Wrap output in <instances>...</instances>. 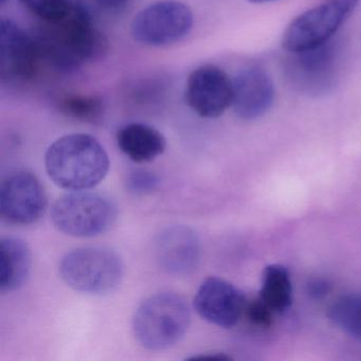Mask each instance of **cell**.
<instances>
[{"mask_svg": "<svg viewBox=\"0 0 361 361\" xmlns=\"http://www.w3.org/2000/svg\"><path fill=\"white\" fill-rule=\"evenodd\" d=\"M50 179L67 191H87L106 177L109 158L94 137L71 134L54 141L45 155Z\"/></svg>", "mask_w": 361, "mask_h": 361, "instance_id": "cell-1", "label": "cell"}, {"mask_svg": "<svg viewBox=\"0 0 361 361\" xmlns=\"http://www.w3.org/2000/svg\"><path fill=\"white\" fill-rule=\"evenodd\" d=\"M39 37L47 64L62 71H73L87 61L96 60L106 50V39L94 26L86 8L73 5L71 13L45 24Z\"/></svg>", "mask_w": 361, "mask_h": 361, "instance_id": "cell-2", "label": "cell"}, {"mask_svg": "<svg viewBox=\"0 0 361 361\" xmlns=\"http://www.w3.org/2000/svg\"><path fill=\"white\" fill-rule=\"evenodd\" d=\"M191 312L176 293H156L141 303L133 320L135 338L149 350H162L178 343L189 329Z\"/></svg>", "mask_w": 361, "mask_h": 361, "instance_id": "cell-3", "label": "cell"}, {"mask_svg": "<svg viewBox=\"0 0 361 361\" xmlns=\"http://www.w3.org/2000/svg\"><path fill=\"white\" fill-rule=\"evenodd\" d=\"M123 264L117 253L106 248L86 247L67 253L60 274L67 286L87 295L115 290L123 279Z\"/></svg>", "mask_w": 361, "mask_h": 361, "instance_id": "cell-4", "label": "cell"}, {"mask_svg": "<svg viewBox=\"0 0 361 361\" xmlns=\"http://www.w3.org/2000/svg\"><path fill=\"white\" fill-rule=\"evenodd\" d=\"M50 215L54 227L62 233L73 238H94L113 227L118 210L106 196L78 191L59 198Z\"/></svg>", "mask_w": 361, "mask_h": 361, "instance_id": "cell-5", "label": "cell"}, {"mask_svg": "<svg viewBox=\"0 0 361 361\" xmlns=\"http://www.w3.org/2000/svg\"><path fill=\"white\" fill-rule=\"evenodd\" d=\"M358 3L359 0H323L316 7L300 14L283 35V49L295 54L331 41Z\"/></svg>", "mask_w": 361, "mask_h": 361, "instance_id": "cell-6", "label": "cell"}, {"mask_svg": "<svg viewBox=\"0 0 361 361\" xmlns=\"http://www.w3.org/2000/svg\"><path fill=\"white\" fill-rule=\"evenodd\" d=\"M193 13L187 5L176 0H164L139 12L130 29L138 43L161 47L187 37L193 28Z\"/></svg>", "mask_w": 361, "mask_h": 361, "instance_id": "cell-7", "label": "cell"}, {"mask_svg": "<svg viewBox=\"0 0 361 361\" xmlns=\"http://www.w3.org/2000/svg\"><path fill=\"white\" fill-rule=\"evenodd\" d=\"M286 75L298 92L322 96L333 90L339 75V46L334 41L305 51L290 54Z\"/></svg>", "mask_w": 361, "mask_h": 361, "instance_id": "cell-8", "label": "cell"}, {"mask_svg": "<svg viewBox=\"0 0 361 361\" xmlns=\"http://www.w3.org/2000/svg\"><path fill=\"white\" fill-rule=\"evenodd\" d=\"M0 61L1 77L9 82L31 81L47 64L39 37L8 20L0 27Z\"/></svg>", "mask_w": 361, "mask_h": 361, "instance_id": "cell-9", "label": "cell"}, {"mask_svg": "<svg viewBox=\"0 0 361 361\" xmlns=\"http://www.w3.org/2000/svg\"><path fill=\"white\" fill-rule=\"evenodd\" d=\"M48 208L41 181L28 171H16L0 187V213L7 223L28 226L37 223Z\"/></svg>", "mask_w": 361, "mask_h": 361, "instance_id": "cell-10", "label": "cell"}, {"mask_svg": "<svg viewBox=\"0 0 361 361\" xmlns=\"http://www.w3.org/2000/svg\"><path fill=\"white\" fill-rule=\"evenodd\" d=\"M185 99L188 106L200 117H219L232 106L233 81L219 67L204 65L190 75Z\"/></svg>", "mask_w": 361, "mask_h": 361, "instance_id": "cell-11", "label": "cell"}, {"mask_svg": "<svg viewBox=\"0 0 361 361\" xmlns=\"http://www.w3.org/2000/svg\"><path fill=\"white\" fill-rule=\"evenodd\" d=\"M193 305L207 322L223 329H232L246 310L247 301L244 293L233 284L224 279L210 276L196 291Z\"/></svg>", "mask_w": 361, "mask_h": 361, "instance_id": "cell-12", "label": "cell"}, {"mask_svg": "<svg viewBox=\"0 0 361 361\" xmlns=\"http://www.w3.org/2000/svg\"><path fill=\"white\" fill-rule=\"evenodd\" d=\"M155 255L158 265L166 274L177 278L190 276L200 264V238L187 226H172L156 238Z\"/></svg>", "mask_w": 361, "mask_h": 361, "instance_id": "cell-13", "label": "cell"}, {"mask_svg": "<svg viewBox=\"0 0 361 361\" xmlns=\"http://www.w3.org/2000/svg\"><path fill=\"white\" fill-rule=\"evenodd\" d=\"M274 94V81L265 69H244L233 81L234 114L243 120L259 119L271 109Z\"/></svg>", "mask_w": 361, "mask_h": 361, "instance_id": "cell-14", "label": "cell"}, {"mask_svg": "<svg viewBox=\"0 0 361 361\" xmlns=\"http://www.w3.org/2000/svg\"><path fill=\"white\" fill-rule=\"evenodd\" d=\"M116 138L120 151L136 164L153 161L166 149L164 135L149 124H126L118 130Z\"/></svg>", "mask_w": 361, "mask_h": 361, "instance_id": "cell-15", "label": "cell"}, {"mask_svg": "<svg viewBox=\"0 0 361 361\" xmlns=\"http://www.w3.org/2000/svg\"><path fill=\"white\" fill-rule=\"evenodd\" d=\"M32 255L25 240L6 238L0 243V290L3 293H13L30 276Z\"/></svg>", "mask_w": 361, "mask_h": 361, "instance_id": "cell-16", "label": "cell"}, {"mask_svg": "<svg viewBox=\"0 0 361 361\" xmlns=\"http://www.w3.org/2000/svg\"><path fill=\"white\" fill-rule=\"evenodd\" d=\"M259 298L276 314H283L290 307L293 303V284L286 267L279 264L265 267Z\"/></svg>", "mask_w": 361, "mask_h": 361, "instance_id": "cell-17", "label": "cell"}, {"mask_svg": "<svg viewBox=\"0 0 361 361\" xmlns=\"http://www.w3.org/2000/svg\"><path fill=\"white\" fill-rule=\"evenodd\" d=\"M58 106L67 117L86 123H99L104 115L103 101L90 94H65L58 101Z\"/></svg>", "mask_w": 361, "mask_h": 361, "instance_id": "cell-18", "label": "cell"}, {"mask_svg": "<svg viewBox=\"0 0 361 361\" xmlns=\"http://www.w3.org/2000/svg\"><path fill=\"white\" fill-rule=\"evenodd\" d=\"M329 316L344 333L361 340V295L339 298L329 308Z\"/></svg>", "mask_w": 361, "mask_h": 361, "instance_id": "cell-19", "label": "cell"}, {"mask_svg": "<svg viewBox=\"0 0 361 361\" xmlns=\"http://www.w3.org/2000/svg\"><path fill=\"white\" fill-rule=\"evenodd\" d=\"M22 5L44 24H51L66 18L73 10V0H20Z\"/></svg>", "mask_w": 361, "mask_h": 361, "instance_id": "cell-20", "label": "cell"}, {"mask_svg": "<svg viewBox=\"0 0 361 361\" xmlns=\"http://www.w3.org/2000/svg\"><path fill=\"white\" fill-rule=\"evenodd\" d=\"M159 185L157 175L147 170H134L128 175L126 188L130 193L147 195L155 191Z\"/></svg>", "mask_w": 361, "mask_h": 361, "instance_id": "cell-21", "label": "cell"}, {"mask_svg": "<svg viewBox=\"0 0 361 361\" xmlns=\"http://www.w3.org/2000/svg\"><path fill=\"white\" fill-rule=\"evenodd\" d=\"M245 312L253 324L262 327H268L271 325L274 312L261 298L259 297L247 304Z\"/></svg>", "mask_w": 361, "mask_h": 361, "instance_id": "cell-22", "label": "cell"}, {"mask_svg": "<svg viewBox=\"0 0 361 361\" xmlns=\"http://www.w3.org/2000/svg\"><path fill=\"white\" fill-rule=\"evenodd\" d=\"M331 286L327 281L323 279H314L307 285V293L314 299H322L326 297L331 291Z\"/></svg>", "mask_w": 361, "mask_h": 361, "instance_id": "cell-23", "label": "cell"}, {"mask_svg": "<svg viewBox=\"0 0 361 361\" xmlns=\"http://www.w3.org/2000/svg\"><path fill=\"white\" fill-rule=\"evenodd\" d=\"M132 0H96L97 5L109 13H119L130 5Z\"/></svg>", "mask_w": 361, "mask_h": 361, "instance_id": "cell-24", "label": "cell"}, {"mask_svg": "<svg viewBox=\"0 0 361 361\" xmlns=\"http://www.w3.org/2000/svg\"><path fill=\"white\" fill-rule=\"evenodd\" d=\"M248 1L251 4H266L271 3V1H276V0H248Z\"/></svg>", "mask_w": 361, "mask_h": 361, "instance_id": "cell-25", "label": "cell"}, {"mask_svg": "<svg viewBox=\"0 0 361 361\" xmlns=\"http://www.w3.org/2000/svg\"><path fill=\"white\" fill-rule=\"evenodd\" d=\"M1 1H4V0H1Z\"/></svg>", "mask_w": 361, "mask_h": 361, "instance_id": "cell-26", "label": "cell"}]
</instances>
